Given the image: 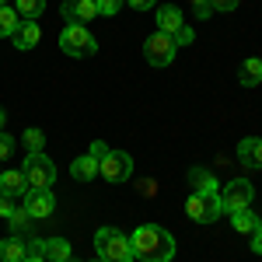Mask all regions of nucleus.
Instances as JSON below:
<instances>
[{
    "instance_id": "obj_1",
    "label": "nucleus",
    "mask_w": 262,
    "mask_h": 262,
    "mask_svg": "<svg viewBox=\"0 0 262 262\" xmlns=\"http://www.w3.org/2000/svg\"><path fill=\"white\" fill-rule=\"evenodd\" d=\"M129 245H133V259L140 262H171L175 255V238L158 224H140L129 234Z\"/></svg>"
},
{
    "instance_id": "obj_2",
    "label": "nucleus",
    "mask_w": 262,
    "mask_h": 262,
    "mask_svg": "<svg viewBox=\"0 0 262 262\" xmlns=\"http://www.w3.org/2000/svg\"><path fill=\"white\" fill-rule=\"evenodd\" d=\"M95 252L98 262H133V245L119 227H101L95 234Z\"/></svg>"
},
{
    "instance_id": "obj_3",
    "label": "nucleus",
    "mask_w": 262,
    "mask_h": 262,
    "mask_svg": "<svg viewBox=\"0 0 262 262\" xmlns=\"http://www.w3.org/2000/svg\"><path fill=\"white\" fill-rule=\"evenodd\" d=\"M60 49L67 56L84 60V56H95V53H98V42H95V35H91L84 25H67L60 32Z\"/></svg>"
},
{
    "instance_id": "obj_4",
    "label": "nucleus",
    "mask_w": 262,
    "mask_h": 262,
    "mask_svg": "<svg viewBox=\"0 0 262 262\" xmlns=\"http://www.w3.org/2000/svg\"><path fill=\"white\" fill-rule=\"evenodd\" d=\"M185 213H189V221H196V224H213L224 213L221 192H192L189 203H185Z\"/></svg>"
},
{
    "instance_id": "obj_5",
    "label": "nucleus",
    "mask_w": 262,
    "mask_h": 262,
    "mask_svg": "<svg viewBox=\"0 0 262 262\" xmlns=\"http://www.w3.org/2000/svg\"><path fill=\"white\" fill-rule=\"evenodd\" d=\"M21 171H25V179L32 189H53V182H56V164L49 161L46 154H28L25 164H21Z\"/></svg>"
},
{
    "instance_id": "obj_6",
    "label": "nucleus",
    "mask_w": 262,
    "mask_h": 262,
    "mask_svg": "<svg viewBox=\"0 0 262 262\" xmlns=\"http://www.w3.org/2000/svg\"><path fill=\"white\" fill-rule=\"evenodd\" d=\"M175 39L168 35V32H154V35H147L143 39V56L150 67H168V63L175 60Z\"/></svg>"
},
{
    "instance_id": "obj_7",
    "label": "nucleus",
    "mask_w": 262,
    "mask_h": 262,
    "mask_svg": "<svg viewBox=\"0 0 262 262\" xmlns=\"http://www.w3.org/2000/svg\"><path fill=\"white\" fill-rule=\"evenodd\" d=\"M98 175L108 182H126L133 175V161H129V154H122V150H105L98 158Z\"/></svg>"
},
{
    "instance_id": "obj_8",
    "label": "nucleus",
    "mask_w": 262,
    "mask_h": 262,
    "mask_svg": "<svg viewBox=\"0 0 262 262\" xmlns=\"http://www.w3.org/2000/svg\"><path fill=\"white\" fill-rule=\"evenodd\" d=\"M252 200H255V185H252L248 179L227 182V185H224V192H221V203H224V210H227V213L252 206Z\"/></svg>"
},
{
    "instance_id": "obj_9",
    "label": "nucleus",
    "mask_w": 262,
    "mask_h": 262,
    "mask_svg": "<svg viewBox=\"0 0 262 262\" xmlns=\"http://www.w3.org/2000/svg\"><path fill=\"white\" fill-rule=\"evenodd\" d=\"M25 210H28L32 221H46V217H53V210H56V196H53V189H28V192H25Z\"/></svg>"
},
{
    "instance_id": "obj_10",
    "label": "nucleus",
    "mask_w": 262,
    "mask_h": 262,
    "mask_svg": "<svg viewBox=\"0 0 262 262\" xmlns=\"http://www.w3.org/2000/svg\"><path fill=\"white\" fill-rule=\"evenodd\" d=\"M60 14L67 25H84V21H91L98 14V7H95V0H63Z\"/></svg>"
},
{
    "instance_id": "obj_11",
    "label": "nucleus",
    "mask_w": 262,
    "mask_h": 262,
    "mask_svg": "<svg viewBox=\"0 0 262 262\" xmlns=\"http://www.w3.org/2000/svg\"><path fill=\"white\" fill-rule=\"evenodd\" d=\"M32 185L25 179V171H0V196H7V200H14V196H25Z\"/></svg>"
},
{
    "instance_id": "obj_12",
    "label": "nucleus",
    "mask_w": 262,
    "mask_h": 262,
    "mask_svg": "<svg viewBox=\"0 0 262 262\" xmlns=\"http://www.w3.org/2000/svg\"><path fill=\"white\" fill-rule=\"evenodd\" d=\"M238 164H245L248 171H259L262 168V140L248 137V140L238 143Z\"/></svg>"
},
{
    "instance_id": "obj_13",
    "label": "nucleus",
    "mask_w": 262,
    "mask_h": 262,
    "mask_svg": "<svg viewBox=\"0 0 262 262\" xmlns=\"http://www.w3.org/2000/svg\"><path fill=\"white\" fill-rule=\"evenodd\" d=\"M28 259V242L21 234H11L0 242V262H25Z\"/></svg>"
},
{
    "instance_id": "obj_14",
    "label": "nucleus",
    "mask_w": 262,
    "mask_h": 262,
    "mask_svg": "<svg viewBox=\"0 0 262 262\" xmlns=\"http://www.w3.org/2000/svg\"><path fill=\"white\" fill-rule=\"evenodd\" d=\"M42 39V32H39V25L35 21H21L18 25V32L11 35V42H14V49H35Z\"/></svg>"
},
{
    "instance_id": "obj_15",
    "label": "nucleus",
    "mask_w": 262,
    "mask_h": 262,
    "mask_svg": "<svg viewBox=\"0 0 262 262\" xmlns=\"http://www.w3.org/2000/svg\"><path fill=\"white\" fill-rule=\"evenodd\" d=\"M42 259L46 262H67L70 259V242L67 238H42Z\"/></svg>"
},
{
    "instance_id": "obj_16",
    "label": "nucleus",
    "mask_w": 262,
    "mask_h": 262,
    "mask_svg": "<svg viewBox=\"0 0 262 262\" xmlns=\"http://www.w3.org/2000/svg\"><path fill=\"white\" fill-rule=\"evenodd\" d=\"M182 25V11L179 7H171V4H164V7H158V32H168V35H175Z\"/></svg>"
},
{
    "instance_id": "obj_17",
    "label": "nucleus",
    "mask_w": 262,
    "mask_h": 262,
    "mask_svg": "<svg viewBox=\"0 0 262 262\" xmlns=\"http://www.w3.org/2000/svg\"><path fill=\"white\" fill-rule=\"evenodd\" d=\"M70 175H74L77 182H91L95 175H98V158H95V154H81L77 161L70 164Z\"/></svg>"
},
{
    "instance_id": "obj_18",
    "label": "nucleus",
    "mask_w": 262,
    "mask_h": 262,
    "mask_svg": "<svg viewBox=\"0 0 262 262\" xmlns=\"http://www.w3.org/2000/svg\"><path fill=\"white\" fill-rule=\"evenodd\" d=\"M189 185H192V192H221L217 179L206 168H189Z\"/></svg>"
},
{
    "instance_id": "obj_19",
    "label": "nucleus",
    "mask_w": 262,
    "mask_h": 262,
    "mask_svg": "<svg viewBox=\"0 0 262 262\" xmlns=\"http://www.w3.org/2000/svg\"><path fill=\"white\" fill-rule=\"evenodd\" d=\"M238 81H242L245 88H255V84H262V60H255V56L242 60V67H238Z\"/></svg>"
},
{
    "instance_id": "obj_20",
    "label": "nucleus",
    "mask_w": 262,
    "mask_h": 262,
    "mask_svg": "<svg viewBox=\"0 0 262 262\" xmlns=\"http://www.w3.org/2000/svg\"><path fill=\"white\" fill-rule=\"evenodd\" d=\"M231 224H234V231H242V234H252V231L259 227V217L252 213V206H245V210H234V213H231Z\"/></svg>"
},
{
    "instance_id": "obj_21",
    "label": "nucleus",
    "mask_w": 262,
    "mask_h": 262,
    "mask_svg": "<svg viewBox=\"0 0 262 262\" xmlns=\"http://www.w3.org/2000/svg\"><path fill=\"white\" fill-rule=\"evenodd\" d=\"M21 25V14L14 7H0V39H11Z\"/></svg>"
},
{
    "instance_id": "obj_22",
    "label": "nucleus",
    "mask_w": 262,
    "mask_h": 262,
    "mask_svg": "<svg viewBox=\"0 0 262 262\" xmlns=\"http://www.w3.org/2000/svg\"><path fill=\"white\" fill-rule=\"evenodd\" d=\"M14 11H18L25 21H35L46 11V0H14Z\"/></svg>"
},
{
    "instance_id": "obj_23",
    "label": "nucleus",
    "mask_w": 262,
    "mask_h": 262,
    "mask_svg": "<svg viewBox=\"0 0 262 262\" xmlns=\"http://www.w3.org/2000/svg\"><path fill=\"white\" fill-rule=\"evenodd\" d=\"M21 140H25V150H28V154H42V147H46V133L32 126V129H25Z\"/></svg>"
},
{
    "instance_id": "obj_24",
    "label": "nucleus",
    "mask_w": 262,
    "mask_h": 262,
    "mask_svg": "<svg viewBox=\"0 0 262 262\" xmlns=\"http://www.w3.org/2000/svg\"><path fill=\"white\" fill-rule=\"evenodd\" d=\"M7 221H11V231H14V234H21V231L28 227V221H32V217H28V210L21 206V210H14V213H11Z\"/></svg>"
},
{
    "instance_id": "obj_25",
    "label": "nucleus",
    "mask_w": 262,
    "mask_h": 262,
    "mask_svg": "<svg viewBox=\"0 0 262 262\" xmlns=\"http://www.w3.org/2000/svg\"><path fill=\"white\" fill-rule=\"evenodd\" d=\"M171 39H175V46H192V42H196V32H192L189 25H182L179 32L171 35Z\"/></svg>"
},
{
    "instance_id": "obj_26",
    "label": "nucleus",
    "mask_w": 262,
    "mask_h": 262,
    "mask_svg": "<svg viewBox=\"0 0 262 262\" xmlns=\"http://www.w3.org/2000/svg\"><path fill=\"white\" fill-rule=\"evenodd\" d=\"M95 7H98V14L112 18V14H116V11L122 7V0H95Z\"/></svg>"
},
{
    "instance_id": "obj_27",
    "label": "nucleus",
    "mask_w": 262,
    "mask_h": 262,
    "mask_svg": "<svg viewBox=\"0 0 262 262\" xmlns=\"http://www.w3.org/2000/svg\"><path fill=\"white\" fill-rule=\"evenodd\" d=\"M11 154H14V140H11L7 133H0V161H7Z\"/></svg>"
},
{
    "instance_id": "obj_28",
    "label": "nucleus",
    "mask_w": 262,
    "mask_h": 262,
    "mask_svg": "<svg viewBox=\"0 0 262 262\" xmlns=\"http://www.w3.org/2000/svg\"><path fill=\"white\" fill-rule=\"evenodd\" d=\"M192 7H196V18H210L213 11H210V0H189Z\"/></svg>"
},
{
    "instance_id": "obj_29",
    "label": "nucleus",
    "mask_w": 262,
    "mask_h": 262,
    "mask_svg": "<svg viewBox=\"0 0 262 262\" xmlns=\"http://www.w3.org/2000/svg\"><path fill=\"white\" fill-rule=\"evenodd\" d=\"M238 0H210V11H234Z\"/></svg>"
},
{
    "instance_id": "obj_30",
    "label": "nucleus",
    "mask_w": 262,
    "mask_h": 262,
    "mask_svg": "<svg viewBox=\"0 0 262 262\" xmlns=\"http://www.w3.org/2000/svg\"><path fill=\"white\" fill-rule=\"evenodd\" d=\"M140 192L147 196V200H150V196H158V182H154V179H143L140 182Z\"/></svg>"
},
{
    "instance_id": "obj_31",
    "label": "nucleus",
    "mask_w": 262,
    "mask_h": 262,
    "mask_svg": "<svg viewBox=\"0 0 262 262\" xmlns=\"http://www.w3.org/2000/svg\"><path fill=\"white\" fill-rule=\"evenodd\" d=\"M252 252H255V255H262V221H259V227L252 231Z\"/></svg>"
},
{
    "instance_id": "obj_32",
    "label": "nucleus",
    "mask_w": 262,
    "mask_h": 262,
    "mask_svg": "<svg viewBox=\"0 0 262 262\" xmlns=\"http://www.w3.org/2000/svg\"><path fill=\"white\" fill-rule=\"evenodd\" d=\"M11 213H14L11 200H7V196H0V217H11Z\"/></svg>"
},
{
    "instance_id": "obj_33",
    "label": "nucleus",
    "mask_w": 262,
    "mask_h": 262,
    "mask_svg": "<svg viewBox=\"0 0 262 262\" xmlns=\"http://www.w3.org/2000/svg\"><path fill=\"white\" fill-rule=\"evenodd\" d=\"M133 11H147V7H154V0H126Z\"/></svg>"
},
{
    "instance_id": "obj_34",
    "label": "nucleus",
    "mask_w": 262,
    "mask_h": 262,
    "mask_svg": "<svg viewBox=\"0 0 262 262\" xmlns=\"http://www.w3.org/2000/svg\"><path fill=\"white\" fill-rule=\"evenodd\" d=\"M28 255H42V238H32L28 242Z\"/></svg>"
},
{
    "instance_id": "obj_35",
    "label": "nucleus",
    "mask_w": 262,
    "mask_h": 262,
    "mask_svg": "<svg viewBox=\"0 0 262 262\" xmlns=\"http://www.w3.org/2000/svg\"><path fill=\"white\" fill-rule=\"evenodd\" d=\"M105 150H108V147H105V143H101V140H95V143H91V154H95V158H101Z\"/></svg>"
},
{
    "instance_id": "obj_36",
    "label": "nucleus",
    "mask_w": 262,
    "mask_h": 262,
    "mask_svg": "<svg viewBox=\"0 0 262 262\" xmlns=\"http://www.w3.org/2000/svg\"><path fill=\"white\" fill-rule=\"evenodd\" d=\"M4 122H7V112L0 108V133H4Z\"/></svg>"
},
{
    "instance_id": "obj_37",
    "label": "nucleus",
    "mask_w": 262,
    "mask_h": 262,
    "mask_svg": "<svg viewBox=\"0 0 262 262\" xmlns=\"http://www.w3.org/2000/svg\"><path fill=\"white\" fill-rule=\"evenodd\" d=\"M25 262H46V259H42V255H28Z\"/></svg>"
},
{
    "instance_id": "obj_38",
    "label": "nucleus",
    "mask_w": 262,
    "mask_h": 262,
    "mask_svg": "<svg viewBox=\"0 0 262 262\" xmlns=\"http://www.w3.org/2000/svg\"><path fill=\"white\" fill-rule=\"evenodd\" d=\"M0 7H7V0H0Z\"/></svg>"
},
{
    "instance_id": "obj_39",
    "label": "nucleus",
    "mask_w": 262,
    "mask_h": 262,
    "mask_svg": "<svg viewBox=\"0 0 262 262\" xmlns=\"http://www.w3.org/2000/svg\"><path fill=\"white\" fill-rule=\"evenodd\" d=\"M67 262H74V259H67Z\"/></svg>"
}]
</instances>
